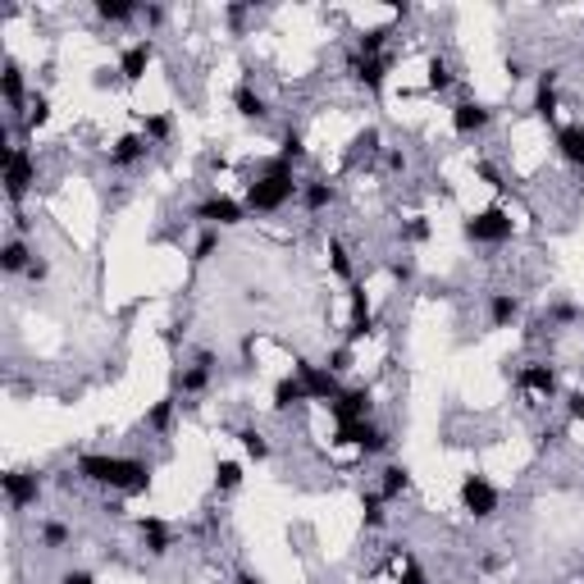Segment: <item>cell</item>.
<instances>
[{
  "mask_svg": "<svg viewBox=\"0 0 584 584\" xmlns=\"http://www.w3.org/2000/svg\"><path fill=\"white\" fill-rule=\"evenodd\" d=\"M297 196H302L297 165H292V160H283V156H269V160L256 169V178L247 183L242 206H247V215H278L283 206H292Z\"/></svg>",
  "mask_w": 584,
  "mask_h": 584,
  "instance_id": "cell-1",
  "label": "cell"
},
{
  "mask_svg": "<svg viewBox=\"0 0 584 584\" xmlns=\"http://www.w3.org/2000/svg\"><path fill=\"white\" fill-rule=\"evenodd\" d=\"M461 237L466 242H475V247H507L511 237H516V219H511V210L507 206H484V210H475V215H466L461 219Z\"/></svg>",
  "mask_w": 584,
  "mask_h": 584,
  "instance_id": "cell-2",
  "label": "cell"
},
{
  "mask_svg": "<svg viewBox=\"0 0 584 584\" xmlns=\"http://www.w3.org/2000/svg\"><path fill=\"white\" fill-rule=\"evenodd\" d=\"M0 169H5V196L19 206L33 192V183H37V156H33V146L28 142H15L5 156H0Z\"/></svg>",
  "mask_w": 584,
  "mask_h": 584,
  "instance_id": "cell-3",
  "label": "cell"
},
{
  "mask_svg": "<svg viewBox=\"0 0 584 584\" xmlns=\"http://www.w3.org/2000/svg\"><path fill=\"white\" fill-rule=\"evenodd\" d=\"M457 502L470 520H493L498 507H502V488L488 479V475H466L461 488H457Z\"/></svg>",
  "mask_w": 584,
  "mask_h": 584,
  "instance_id": "cell-4",
  "label": "cell"
},
{
  "mask_svg": "<svg viewBox=\"0 0 584 584\" xmlns=\"http://www.w3.org/2000/svg\"><path fill=\"white\" fill-rule=\"evenodd\" d=\"M379 329V316L370 311V292H366V283L357 278V283H347V329H343V343H366L370 334Z\"/></svg>",
  "mask_w": 584,
  "mask_h": 584,
  "instance_id": "cell-5",
  "label": "cell"
},
{
  "mask_svg": "<svg viewBox=\"0 0 584 584\" xmlns=\"http://www.w3.org/2000/svg\"><path fill=\"white\" fill-rule=\"evenodd\" d=\"M192 219L201 224V228H237L242 219H247V206L237 201V196H224V192H210V196H201L196 206H192Z\"/></svg>",
  "mask_w": 584,
  "mask_h": 584,
  "instance_id": "cell-6",
  "label": "cell"
},
{
  "mask_svg": "<svg viewBox=\"0 0 584 584\" xmlns=\"http://www.w3.org/2000/svg\"><path fill=\"white\" fill-rule=\"evenodd\" d=\"M292 375L302 379V388H307L311 402H325V407H329V402L343 393V379H338L334 370H325L320 361H311V357H297V361H292Z\"/></svg>",
  "mask_w": 584,
  "mask_h": 584,
  "instance_id": "cell-7",
  "label": "cell"
},
{
  "mask_svg": "<svg viewBox=\"0 0 584 584\" xmlns=\"http://www.w3.org/2000/svg\"><path fill=\"white\" fill-rule=\"evenodd\" d=\"M42 470H5L0 475V488H5V502H10V511H28V507H37L42 502Z\"/></svg>",
  "mask_w": 584,
  "mask_h": 584,
  "instance_id": "cell-8",
  "label": "cell"
},
{
  "mask_svg": "<svg viewBox=\"0 0 584 584\" xmlns=\"http://www.w3.org/2000/svg\"><path fill=\"white\" fill-rule=\"evenodd\" d=\"M448 124H452V133H457V137H479V133H488L493 110H488L484 101H475V96H461V101H452Z\"/></svg>",
  "mask_w": 584,
  "mask_h": 584,
  "instance_id": "cell-9",
  "label": "cell"
},
{
  "mask_svg": "<svg viewBox=\"0 0 584 584\" xmlns=\"http://www.w3.org/2000/svg\"><path fill=\"white\" fill-rule=\"evenodd\" d=\"M516 388L520 393H529V398H557L561 393V370L552 366V361H525L520 366V375H516Z\"/></svg>",
  "mask_w": 584,
  "mask_h": 584,
  "instance_id": "cell-10",
  "label": "cell"
},
{
  "mask_svg": "<svg viewBox=\"0 0 584 584\" xmlns=\"http://www.w3.org/2000/svg\"><path fill=\"white\" fill-rule=\"evenodd\" d=\"M119 466H124V457H110V452H78V461H74L83 484H96V488H110V493L119 484Z\"/></svg>",
  "mask_w": 584,
  "mask_h": 584,
  "instance_id": "cell-11",
  "label": "cell"
},
{
  "mask_svg": "<svg viewBox=\"0 0 584 584\" xmlns=\"http://www.w3.org/2000/svg\"><path fill=\"white\" fill-rule=\"evenodd\" d=\"M210 379H215V352H196V357H192V366L174 370V388H169V393L201 398V393L210 388Z\"/></svg>",
  "mask_w": 584,
  "mask_h": 584,
  "instance_id": "cell-12",
  "label": "cell"
},
{
  "mask_svg": "<svg viewBox=\"0 0 584 584\" xmlns=\"http://www.w3.org/2000/svg\"><path fill=\"white\" fill-rule=\"evenodd\" d=\"M334 425H357V420H375V393L370 388H343L329 402Z\"/></svg>",
  "mask_w": 584,
  "mask_h": 584,
  "instance_id": "cell-13",
  "label": "cell"
},
{
  "mask_svg": "<svg viewBox=\"0 0 584 584\" xmlns=\"http://www.w3.org/2000/svg\"><path fill=\"white\" fill-rule=\"evenodd\" d=\"M151 65H156V42H151V37H137V42H128V46L119 51V78H124L128 87H137Z\"/></svg>",
  "mask_w": 584,
  "mask_h": 584,
  "instance_id": "cell-14",
  "label": "cell"
},
{
  "mask_svg": "<svg viewBox=\"0 0 584 584\" xmlns=\"http://www.w3.org/2000/svg\"><path fill=\"white\" fill-rule=\"evenodd\" d=\"M0 96H5V106H10V119H19L24 110H28V83H24V65L15 60V55H5V74H0Z\"/></svg>",
  "mask_w": 584,
  "mask_h": 584,
  "instance_id": "cell-15",
  "label": "cell"
},
{
  "mask_svg": "<svg viewBox=\"0 0 584 584\" xmlns=\"http://www.w3.org/2000/svg\"><path fill=\"white\" fill-rule=\"evenodd\" d=\"M557 78H561V69H539V78H534V119H543V124H552L557 119V110H561V92H557Z\"/></svg>",
  "mask_w": 584,
  "mask_h": 584,
  "instance_id": "cell-16",
  "label": "cell"
},
{
  "mask_svg": "<svg viewBox=\"0 0 584 584\" xmlns=\"http://www.w3.org/2000/svg\"><path fill=\"white\" fill-rule=\"evenodd\" d=\"M347 69H352V78L370 92V96H379L384 92V83H388V69H393V55H375V60H361V55H347Z\"/></svg>",
  "mask_w": 584,
  "mask_h": 584,
  "instance_id": "cell-17",
  "label": "cell"
},
{
  "mask_svg": "<svg viewBox=\"0 0 584 584\" xmlns=\"http://www.w3.org/2000/svg\"><path fill=\"white\" fill-rule=\"evenodd\" d=\"M151 461H142V457H124V466H119V484H115V493L119 498H142V493H151Z\"/></svg>",
  "mask_w": 584,
  "mask_h": 584,
  "instance_id": "cell-18",
  "label": "cell"
},
{
  "mask_svg": "<svg viewBox=\"0 0 584 584\" xmlns=\"http://www.w3.org/2000/svg\"><path fill=\"white\" fill-rule=\"evenodd\" d=\"M488 325L493 329H511V325H520V316H525V302L516 297V292H507V287H498V292H488Z\"/></svg>",
  "mask_w": 584,
  "mask_h": 584,
  "instance_id": "cell-19",
  "label": "cell"
},
{
  "mask_svg": "<svg viewBox=\"0 0 584 584\" xmlns=\"http://www.w3.org/2000/svg\"><path fill=\"white\" fill-rule=\"evenodd\" d=\"M552 146L570 169H584V124H557L552 128Z\"/></svg>",
  "mask_w": 584,
  "mask_h": 584,
  "instance_id": "cell-20",
  "label": "cell"
},
{
  "mask_svg": "<svg viewBox=\"0 0 584 584\" xmlns=\"http://www.w3.org/2000/svg\"><path fill=\"white\" fill-rule=\"evenodd\" d=\"M334 201H338V187H334L329 178H302V196H297V206H302L307 215H325Z\"/></svg>",
  "mask_w": 584,
  "mask_h": 584,
  "instance_id": "cell-21",
  "label": "cell"
},
{
  "mask_svg": "<svg viewBox=\"0 0 584 584\" xmlns=\"http://www.w3.org/2000/svg\"><path fill=\"white\" fill-rule=\"evenodd\" d=\"M137 534H142V548H146L151 557H165V552L174 548V525L160 520V516H142V520H137Z\"/></svg>",
  "mask_w": 584,
  "mask_h": 584,
  "instance_id": "cell-22",
  "label": "cell"
},
{
  "mask_svg": "<svg viewBox=\"0 0 584 584\" xmlns=\"http://www.w3.org/2000/svg\"><path fill=\"white\" fill-rule=\"evenodd\" d=\"M233 110H237L242 119H251V124H265V119H269V101L256 92V83H251V78L233 87Z\"/></svg>",
  "mask_w": 584,
  "mask_h": 584,
  "instance_id": "cell-23",
  "label": "cell"
},
{
  "mask_svg": "<svg viewBox=\"0 0 584 584\" xmlns=\"http://www.w3.org/2000/svg\"><path fill=\"white\" fill-rule=\"evenodd\" d=\"M146 151H151V142H146L142 133H124V137H115V146H110V165H115V169H133V165L146 160Z\"/></svg>",
  "mask_w": 584,
  "mask_h": 584,
  "instance_id": "cell-24",
  "label": "cell"
},
{
  "mask_svg": "<svg viewBox=\"0 0 584 584\" xmlns=\"http://www.w3.org/2000/svg\"><path fill=\"white\" fill-rule=\"evenodd\" d=\"M407 488H411V466L384 461V466H379V498H384V502H398Z\"/></svg>",
  "mask_w": 584,
  "mask_h": 584,
  "instance_id": "cell-25",
  "label": "cell"
},
{
  "mask_svg": "<svg viewBox=\"0 0 584 584\" xmlns=\"http://www.w3.org/2000/svg\"><path fill=\"white\" fill-rule=\"evenodd\" d=\"M393 33H398V24H379V28H366V33L357 37V46H352V55H361V60H375V55H388V42H393Z\"/></svg>",
  "mask_w": 584,
  "mask_h": 584,
  "instance_id": "cell-26",
  "label": "cell"
},
{
  "mask_svg": "<svg viewBox=\"0 0 584 584\" xmlns=\"http://www.w3.org/2000/svg\"><path fill=\"white\" fill-rule=\"evenodd\" d=\"M452 83H457V65L448 55H429V65H425V92L429 96H443V92H452Z\"/></svg>",
  "mask_w": 584,
  "mask_h": 584,
  "instance_id": "cell-27",
  "label": "cell"
},
{
  "mask_svg": "<svg viewBox=\"0 0 584 584\" xmlns=\"http://www.w3.org/2000/svg\"><path fill=\"white\" fill-rule=\"evenodd\" d=\"M46 124H51V96H46V92H33V101H28V110L15 119V128H19L24 142H28V137H33L37 128H46Z\"/></svg>",
  "mask_w": 584,
  "mask_h": 584,
  "instance_id": "cell-28",
  "label": "cell"
},
{
  "mask_svg": "<svg viewBox=\"0 0 584 584\" xmlns=\"http://www.w3.org/2000/svg\"><path fill=\"white\" fill-rule=\"evenodd\" d=\"M302 402H311V398H307V388H302L297 375H283V379L269 388V407H274V411H292V407H302Z\"/></svg>",
  "mask_w": 584,
  "mask_h": 584,
  "instance_id": "cell-29",
  "label": "cell"
},
{
  "mask_svg": "<svg viewBox=\"0 0 584 584\" xmlns=\"http://www.w3.org/2000/svg\"><path fill=\"white\" fill-rule=\"evenodd\" d=\"M325 256H329V274H334L343 287H347V283H357V260H352V251H347V242H343V237H329Z\"/></svg>",
  "mask_w": 584,
  "mask_h": 584,
  "instance_id": "cell-30",
  "label": "cell"
},
{
  "mask_svg": "<svg viewBox=\"0 0 584 584\" xmlns=\"http://www.w3.org/2000/svg\"><path fill=\"white\" fill-rule=\"evenodd\" d=\"M37 543H42L46 552H65V548L74 543V525L60 520V516H46V520L37 525Z\"/></svg>",
  "mask_w": 584,
  "mask_h": 584,
  "instance_id": "cell-31",
  "label": "cell"
},
{
  "mask_svg": "<svg viewBox=\"0 0 584 584\" xmlns=\"http://www.w3.org/2000/svg\"><path fill=\"white\" fill-rule=\"evenodd\" d=\"M37 256L28 251V242L24 237H5V247H0V269H5V274H28V265H33Z\"/></svg>",
  "mask_w": 584,
  "mask_h": 584,
  "instance_id": "cell-32",
  "label": "cell"
},
{
  "mask_svg": "<svg viewBox=\"0 0 584 584\" xmlns=\"http://www.w3.org/2000/svg\"><path fill=\"white\" fill-rule=\"evenodd\" d=\"M174 420H178V393H165V398L146 411V420H142V425H146L151 434H169V429H174Z\"/></svg>",
  "mask_w": 584,
  "mask_h": 584,
  "instance_id": "cell-33",
  "label": "cell"
},
{
  "mask_svg": "<svg viewBox=\"0 0 584 584\" xmlns=\"http://www.w3.org/2000/svg\"><path fill=\"white\" fill-rule=\"evenodd\" d=\"M96 19L101 24H133V19H142V5L137 0H96Z\"/></svg>",
  "mask_w": 584,
  "mask_h": 584,
  "instance_id": "cell-34",
  "label": "cell"
},
{
  "mask_svg": "<svg viewBox=\"0 0 584 584\" xmlns=\"http://www.w3.org/2000/svg\"><path fill=\"white\" fill-rule=\"evenodd\" d=\"M388 507H393V502H384L379 488L361 493V525H366V529H384V525H388Z\"/></svg>",
  "mask_w": 584,
  "mask_h": 584,
  "instance_id": "cell-35",
  "label": "cell"
},
{
  "mask_svg": "<svg viewBox=\"0 0 584 584\" xmlns=\"http://www.w3.org/2000/svg\"><path fill=\"white\" fill-rule=\"evenodd\" d=\"M151 146L156 142H169L174 137V115H165V110H156V115H142V128H137Z\"/></svg>",
  "mask_w": 584,
  "mask_h": 584,
  "instance_id": "cell-36",
  "label": "cell"
},
{
  "mask_svg": "<svg viewBox=\"0 0 584 584\" xmlns=\"http://www.w3.org/2000/svg\"><path fill=\"white\" fill-rule=\"evenodd\" d=\"M384 151H388V146H384V133H379L375 124L352 137V156H357V160H375V156H384Z\"/></svg>",
  "mask_w": 584,
  "mask_h": 584,
  "instance_id": "cell-37",
  "label": "cell"
},
{
  "mask_svg": "<svg viewBox=\"0 0 584 584\" xmlns=\"http://www.w3.org/2000/svg\"><path fill=\"white\" fill-rule=\"evenodd\" d=\"M237 488H242V461L219 457L215 461V493H237Z\"/></svg>",
  "mask_w": 584,
  "mask_h": 584,
  "instance_id": "cell-38",
  "label": "cell"
},
{
  "mask_svg": "<svg viewBox=\"0 0 584 584\" xmlns=\"http://www.w3.org/2000/svg\"><path fill=\"white\" fill-rule=\"evenodd\" d=\"M237 443L251 461H269V438L256 429V425H237Z\"/></svg>",
  "mask_w": 584,
  "mask_h": 584,
  "instance_id": "cell-39",
  "label": "cell"
},
{
  "mask_svg": "<svg viewBox=\"0 0 584 584\" xmlns=\"http://www.w3.org/2000/svg\"><path fill=\"white\" fill-rule=\"evenodd\" d=\"M543 320H548L552 329H566V325H584V311H579L575 302H552V307L543 311Z\"/></svg>",
  "mask_w": 584,
  "mask_h": 584,
  "instance_id": "cell-40",
  "label": "cell"
},
{
  "mask_svg": "<svg viewBox=\"0 0 584 584\" xmlns=\"http://www.w3.org/2000/svg\"><path fill=\"white\" fill-rule=\"evenodd\" d=\"M398 237H402L407 247H420V242H429V237H434V224H429L425 215H411V219L398 228Z\"/></svg>",
  "mask_w": 584,
  "mask_h": 584,
  "instance_id": "cell-41",
  "label": "cell"
},
{
  "mask_svg": "<svg viewBox=\"0 0 584 584\" xmlns=\"http://www.w3.org/2000/svg\"><path fill=\"white\" fill-rule=\"evenodd\" d=\"M219 242H224V233H219V228H201V233H196V242H192V265H206V260L219 251Z\"/></svg>",
  "mask_w": 584,
  "mask_h": 584,
  "instance_id": "cell-42",
  "label": "cell"
},
{
  "mask_svg": "<svg viewBox=\"0 0 584 584\" xmlns=\"http://www.w3.org/2000/svg\"><path fill=\"white\" fill-rule=\"evenodd\" d=\"M320 366H325V370H334V375L343 379V375L357 366V347H352V343H338V347H329V357H325Z\"/></svg>",
  "mask_w": 584,
  "mask_h": 584,
  "instance_id": "cell-43",
  "label": "cell"
},
{
  "mask_svg": "<svg viewBox=\"0 0 584 584\" xmlns=\"http://www.w3.org/2000/svg\"><path fill=\"white\" fill-rule=\"evenodd\" d=\"M278 156H283V160H292V165H302V160H307V137H302L297 128H283V137H278Z\"/></svg>",
  "mask_w": 584,
  "mask_h": 584,
  "instance_id": "cell-44",
  "label": "cell"
},
{
  "mask_svg": "<svg viewBox=\"0 0 584 584\" xmlns=\"http://www.w3.org/2000/svg\"><path fill=\"white\" fill-rule=\"evenodd\" d=\"M475 174H479V178H484L493 192H507V187H511V183H507V174H502L493 160H475Z\"/></svg>",
  "mask_w": 584,
  "mask_h": 584,
  "instance_id": "cell-45",
  "label": "cell"
},
{
  "mask_svg": "<svg viewBox=\"0 0 584 584\" xmlns=\"http://www.w3.org/2000/svg\"><path fill=\"white\" fill-rule=\"evenodd\" d=\"M561 402H566V420H570V425H579V420H584V388L561 393Z\"/></svg>",
  "mask_w": 584,
  "mask_h": 584,
  "instance_id": "cell-46",
  "label": "cell"
},
{
  "mask_svg": "<svg viewBox=\"0 0 584 584\" xmlns=\"http://www.w3.org/2000/svg\"><path fill=\"white\" fill-rule=\"evenodd\" d=\"M119 83H124V78H119V65H115V69L101 65V69L92 74V87H96V92H110V87H119Z\"/></svg>",
  "mask_w": 584,
  "mask_h": 584,
  "instance_id": "cell-47",
  "label": "cell"
},
{
  "mask_svg": "<svg viewBox=\"0 0 584 584\" xmlns=\"http://www.w3.org/2000/svg\"><path fill=\"white\" fill-rule=\"evenodd\" d=\"M407 165H411V156H407L402 146H388V151H384V169H388V174H407Z\"/></svg>",
  "mask_w": 584,
  "mask_h": 584,
  "instance_id": "cell-48",
  "label": "cell"
},
{
  "mask_svg": "<svg viewBox=\"0 0 584 584\" xmlns=\"http://www.w3.org/2000/svg\"><path fill=\"white\" fill-rule=\"evenodd\" d=\"M398 584H429V575H425V566H420V561H411V557H407V566H402Z\"/></svg>",
  "mask_w": 584,
  "mask_h": 584,
  "instance_id": "cell-49",
  "label": "cell"
},
{
  "mask_svg": "<svg viewBox=\"0 0 584 584\" xmlns=\"http://www.w3.org/2000/svg\"><path fill=\"white\" fill-rule=\"evenodd\" d=\"M24 278H28V283H46V278H51V260H42V256H37V260L28 265V274H24Z\"/></svg>",
  "mask_w": 584,
  "mask_h": 584,
  "instance_id": "cell-50",
  "label": "cell"
},
{
  "mask_svg": "<svg viewBox=\"0 0 584 584\" xmlns=\"http://www.w3.org/2000/svg\"><path fill=\"white\" fill-rule=\"evenodd\" d=\"M142 19H146V28H160L169 19V10L165 5H142Z\"/></svg>",
  "mask_w": 584,
  "mask_h": 584,
  "instance_id": "cell-51",
  "label": "cell"
},
{
  "mask_svg": "<svg viewBox=\"0 0 584 584\" xmlns=\"http://www.w3.org/2000/svg\"><path fill=\"white\" fill-rule=\"evenodd\" d=\"M507 78H511V83H525V78H529V69H525L520 55H507Z\"/></svg>",
  "mask_w": 584,
  "mask_h": 584,
  "instance_id": "cell-52",
  "label": "cell"
},
{
  "mask_svg": "<svg viewBox=\"0 0 584 584\" xmlns=\"http://www.w3.org/2000/svg\"><path fill=\"white\" fill-rule=\"evenodd\" d=\"M388 274H393L398 283H411V278H416V265H411V260H393V265H388Z\"/></svg>",
  "mask_w": 584,
  "mask_h": 584,
  "instance_id": "cell-53",
  "label": "cell"
},
{
  "mask_svg": "<svg viewBox=\"0 0 584 584\" xmlns=\"http://www.w3.org/2000/svg\"><path fill=\"white\" fill-rule=\"evenodd\" d=\"M60 584H96V575L78 566V570H65V575H60Z\"/></svg>",
  "mask_w": 584,
  "mask_h": 584,
  "instance_id": "cell-54",
  "label": "cell"
},
{
  "mask_svg": "<svg viewBox=\"0 0 584 584\" xmlns=\"http://www.w3.org/2000/svg\"><path fill=\"white\" fill-rule=\"evenodd\" d=\"M224 15H228V24H242L251 15V5H237V0H233V5H224Z\"/></svg>",
  "mask_w": 584,
  "mask_h": 584,
  "instance_id": "cell-55",
  "label": "cell"
},
{
  "mask_svg": "<svg viewBox=\"0 0 584 584\" xmlns=\"http://www.w3.org/2000/svg\"><path fill=\"white\" fill-rule=\"evenodd\" d=\"M233 584H265V575H256V570H237V579Z\"/></svg>",
  "mask_w": 584,
  "mask_h": 584,
  "instance_id": "cell-56",
  "label": "cell"
},
{
  "mask_svg": "<svg viewBox=\"0 0 584 584\" xmlns=\"http://www.w3.org/2000/svg\"><path fill=\"white\" fill-rule=\"evenodd\" d=\"M575 178H579V187H584V169H575Z\"/></svg>",
  "mask_w": 584,
  "mask_h": 584,
  "instance_id": "cell-57",
  "label": "cell"
},
{
  "mask_svg": "<svg viewBox=\"0 0 584 584\" xmlns=\"http://www.w3.org/2000/svg\"><path fill=\"white\" fill-rule=\"evenodd\" d=\"M557 584H570V579H557Z\"/></svg>",
  "mask_w": 584,
  "mask_h": 584,
  "instance_id": "cell-58",
  "label": "cell"
}]
</instances>
